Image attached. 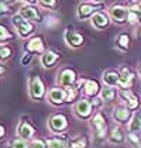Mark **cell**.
Segmentation results:
<instances>
[{"label":"cell","instance_id":"f1b7e54d","mask_svg":"<svg viewBox=\"0 0 141 148\" xmlns=\"http://www.w3.org/2000/svg\"><path fill=\"white\" fill-rule=\"evenodd\" d=\"M12 58V48L7 45L0 47V61H7Z\"/></svg>","mask_w":141,"mask_h":148},{"label":"cell","instance_id":"6da1fadb","mask_svg":"<svg viewBox=\"0 0 141 148\" xmlns=\"http://www.w3.org/2000/svg\"><path fill=\"white\" fill-rule=\"evenodd\" d=\"M103 6L102 1H83L78 6V10H76V14H78V18L79 20H86V18H92L94 13H97V10Z\"/></svg>","mask_w":141,"mask_h":148},{"label":"cell","instance_id":"74e56055","mask_svg":"<svg viewBox=\"0 0 141 148\" xmlns=\"http://www.w3.org/2000/svg\"><path fill=\"white\" fill-rule=\"evenodd\" d=\"M4 72H6V69L3 68V66H0V75H1V73H4Z\"/></svg>","mask_w":141,"mask_h":148},{"label":"cell","instance_id":"ba28073f","mask_svg":"<svg viewBox=\"0 0 141 148\" xmlns=\"http://www.w3.org/2000/svg\"><path fill=\"white\" fill-rule=\"evenodd\" d=\"M48 100L55 106H61V104L66 103V89H62V88H58V86L49 89Z\"/></svg>","mask_w":141,"mask_h":148},{"label":"cell","instance_id":"484cf974","mask_svg":"<svg viewBox=\"0 0 141 148\" xmlns=\"http://www.w3.org/2000/svg\"><path fill=\"white\" fill-rule=\"evenodd\" d=\"M7 148H30V145L27 144V141H24L21 138H13L9 143Z\"/></svg>","mask_w":141,"mask_h":148},{"label":"cell","instance_id":"836d02e7","mask_svg":"<svg viewBox=\"0 0 141 148\" xmlns=\"http://www.w3.org/2000/svg\"><path fill=\"white\" fill-rule=\"evenodd\" d=\"M38 4H41L44 7H55L57 1H38Z\"/></svg>","mask_w":141,"mask_h":148},{"label":"cell","instance_id":"4316f807","mask_svg":"<svg viewBox=\"0 0 141 148\" xmlns=\"http://www.w3.org/2000/svg\"><path fill=\"white\" fill-rule=\"evenodd\" d=\"M13 38V34L4 27V25H1L0 24V42L3 44V42H6V41H10Z\"/></svg>","mask_w":141,"mask_h":148},{"label":"cell","instance_id":"44dd1931","mask_svg":"<svg viewBox=\"0 0 141 148\" xmlns=\"http://www.w3.org/2000/svg\"><path fill=\"white\" fill-rule=\"evenodd\" d=\"M27 51L34 54V52H42L44 51V42H42V38L41 37H34L28 41L27 44Z\"/></svg>","mask_w":141,"mask_h":148},{"label":"cell","instance_id":"5b68a950","mask_svg":"<svg viewBox=\"0 0 141 148\" xmlns=\"http://www.w3.org/2000/svg\"><path fill=\"white\" fill-rule=\"evenodd\" d=\"M109 16L110 18L117 24H123L127 21L129 18V7H124L121 4H114L110 7L109 10Z\"/></svg>","mask_w":141,"mask_h":148},{"label":"cell","instance_id":"4dcf8cb0","mask_svg":"<svg viewBox=\"0 0 141 148\" xmlns=\"http://www.w3.org/2000/svg\"><path fill=\"white\" fill-rule=\"evenodd\" d=\"M30 148H47V143L42 141V140H34L31 143Z\"/></svg>","mask_w":141,"mask_h":148},{"label":"cell","instance_id":"f35d334b","mask_svg":"<svg viewBox=\"0 0 141 148\" xmlns=\"http://www.w3.org/2000/svg\"><path fill=\"white\" fill-rule=\"evenodd\" d=\"M138 75H140V78H141V65H140V68H138Z\"/></svg>","mask_w":141,"mask_h":148},{"label":"cell","instance_id":"603a6c76","mask_svg":"<svg viewBox=\"0 0 141 148\" xmlns=\"http://www.w3.org/2000/svg\"><path fill=\"white\" fill-rule=\"evenodd\" d=\"M48 148H68L66 137H51L47 141Z\"/></svg>","mask_w":141,"mask_h":148},{"label":"cell","instance_id":"3957f363","mask_svg":"<svg viewBox=\"0 0 141 148\" xmlns=\"http://www.w3.org/2000/svg\"><path fill=\"white\" fill-rule=\"evenodd\" d=\"M12 21H13V25L17 28V33H18V35H20L21 38H25V37H28V35L33 34V31H34V25L30 23V21L24 20L20 14L13 16Z\"/></svg>","mask_w":141,"mask_h":148},{"label":"cell","instance_id":"ffe728a7","mask_svg":"<svg viewBox=\"0 0 141 148\" xmlns=\"http://www.w3.org/2000/svg\"><path fill=\"white\" fill-rule=\"evenodd\" d=\"M129 131L130 134H140L141 133V113L140 112H136L133 114L131 120L129 123Z\"/></svg>","mask_w":141,"mask_h":148},{"label":"cell","instance_id":"8992f818","mask_svg":"<svg viewBox=\"0 0 141 148\" xmlns=\"http://www.w3.org/2000/svg\"><path fill=\"white\" fill-rule=\"evenodd\" d=\"M92 125H93L94 131H96V138L97 140H103L107 134V124H106V119L105 116L97 112L92 119Z\"/></svg>","mask_w":141,"mask_h":148},{"label":"cell","instance_id":"1f68e13d","mask_svg":"<svg viewBox=\"0 0 141 148\" xmlns=\"http://www.w3.org/2000/svg\"><path fill=\"white\" fill-rule=\"evenodd\" d=\"M9 7H7V4L6 3H3V1H0V16H6V14H9Z\"/></svg>","mask_w":141,"mask_h":148},{"label":"cell","instance_id":"52a82bcc","mask_svg":"<svg viewBox=\"0 0 141 148\" xmlns=\"http://www.w3.org/2000/svg\"><path fill=\"white\" fill-rule=\"evenodd\" d=\"M92 112H93V106L92 103L86 99H81L79 102L75 104V114L82 119V120H86L92 116Z\"/></svg>","mask_w":141,"mask_h":148},{"label":"cell","instance_id":"7402d4cb","mask_svg":"<svg viewBox=\"0 0 141 148\" xmlns=\"http://www.w3.org/2000/svg\"><path fill=\"white\" fill-rule=\"evenodd\" d=\"M124 141V134L120 127H113L109 134V143L112 144H121Z\"/></svg>","mask_w":141,"mask_h":148},{"label":"cell","instance_id":"d6a6232c","mask_svg":"<svg viewBox=\"0 0 141 148\" xmlns=\"http://www.w3.org/2000/svg\"><path fill=\"white\" fill-rule=\"evenodd\" d=\"M31 58H33L31 52H28V51H27V52L23 55V58H21V65H27V64L30 62V59H31Z\"/></svg>","mask_w":141,"mask_h":148},{"label":"cell","instance_id":"cb8c5ba5","mask_svg":"<svg viewBox=\"0 0 141 148\" xmlns=\"http://www.w3.org/2000/svg\"><path fill=\"white\" fill-rule=\"evenodd\" d=\"M114 97H116V90L113 88H107L106 86V88H103L100 90V99L103 102H112Z\"/></svg>","mask_w":141,"mask_h":148},{"label":"cell","instance_id":"ac0fdd59","mask_svg":"<svg viewBox=\"0 0 141 148\" xmlns=\"http://www.w3.org/2000/svg\"><path fill=\"white\" fill-rule=\"evenodd\" d=\"M17 134L21 140L28 141V140H31V137L34 134V127L27 121H20V124L17 127Z\"/></svg>","mask_w":141,"mask_h":148},{"label":"cell","instance_id":"277c9868","mask_svg":"<svg viewBox=\"0 0 141 148\" xmlns=\"http://www.w3.org/2000/svg\"><path fill=\"white\" fill-rule=\"evenodd\" d=\"M118 97L123 100L124 106L129 109V110H137L140 107V100L138 97L133 93L131 89H120L118 90Z\"/></svg>","mask_w":141,"mask_h":148},{"label":"cell","instance_id":"83f0119b","mask_svg":"<svg viewBox=\"0 0 141 148\" xmlns=\"http://www.w3.org/2000/svg\"><path fill=\"white\" fill-rule=\"evenodd\" d=\"M86 147V140L85 138H75L68 143V148H85Z\"/></svg>","mask_w":141,"mask_h":148},{"label":"cell","instance_id":"9a60e30c","mask_svg":"<svg viewBox=\"0 0 141 148\" xmlns=\"http://www.w3.org/2000/svg\"><path fill=\"white\" fill-rule=\"evenodd\" d=\"M102 79L107 88H120V73L117 71H106Z\"/></svg>","mask_w":141,"mask_h":148},{"label":"cell","instance_id":"7a4b0ae2","mask_svg":"<svg viewBox=\"0 0 141 148\" xmlns=\"http://www.w3.org/2000/svg\"><path fill=\"white\" fill-rule=\"evenodd\" d=\"M28 90L33 100H41L45 95V86L40 76H31L28 80Z\"/></svg>","mask_w":141,"mask_h":148},{"label":"cell","instance_id":"f546056e","mask_svg":"<svg viewBox=\"0 0 141 148\" xmlns=\"http://www.w3.org/2000/svg\"><path fill=\"white\" fill-rule=\"evenodd\" d=\"M78 93H79V90H78L76 88H68V89H66V103L73 102V100L76 99Z\"/></svg>","mask_w":141,"mask_h":148},{"label":"cell","instance_id":"d6986e66","mask_svg":"<svg viewBox=\"0 0 141 148\" xmlns=\"http://www.w3.org/2000/svg\"><path fill=\"white\" fill-rule=\"evenodd\" d=\"M58 58H59V55L55 51H47V52H44V55L41 57V64H42L44 68H52V66L57 64Z\"/></svg>","mask_w":141,"mask_h":148},{"label":"cell","instance_id":"7c38bea8","mask_svg":"<svg viewBox=\"0 0 141 148\" xmlns=\"http://www.w3.org/2000/svg\"><path fill=\"white\" fill-rule=\"evenodd\" d=\"M59 85L61 86H64V88H72L73 85H75V82H76V73H75V71L70 68H66L64 69L61 73H59Z\"/></svg>","mask_w":141,"mask_h":148},{"label":"cell","instance_id":"8d00e7d4","mask_svg":"<svg viewBox=\"0 0 141 148\" xmlns=\"http://www.w3.org/2000/svg\"><path fill=\"white\" fill-rule=\"evenodd\" d=\"M3 136H4V127H3V125L0 124V138H1Z\"/></svg>","mask_w":141,"mask_h":148},{"label":"cell","instance_id":"30bf717a","mask_svg":"<svg viewBox=\"0 0 141 148\" xmlns=\"http://www.w3.org/2000/svg\"><path fill=\"white\" fill-rule=\"evenodd\" d=\"M20 16L27 21H37L41 23V14L37 10V7L31 6V4H25L20 9Z\"/></svg>","mask_w":141,"mask_h":148},{"label":"cell","instance_id":"9c48e42d","mask_svg":"<svg viewBox=\"0 0 141 148\" xmlns=\"http://www.w3.org/2000/svg\"><path fill=\"white\" fill-rule=\"evenodd\" d=\"M68 127V120L64 114H54L49 119V128L54 133H62Z\"/></svg>","mask_w":141,"mask_h":148},{"label":"cell","instance_id":"8fae6325","mask_svg":"<svg viewBox=\"0 0 141 148\" xmlns=\"http://www.w3.org/2000/svg\"><path fill=\"white\" fill-rule=\"evenodd\" d=\"M133 114H131V110H129L126 106H118L114 109L113 112V120L118 123V124H126V123H130Z\"/></svg>","mask_w":141,"mask_h":148},{"label":"cell","instance_id":"e0dca14e","mask_svg":"<svg viewBox=\"0 0 141 148\" xmlns=\"http://www.w3.org/2000/svg\"><path fill=\"white\" fill-rule=\"evenodd\" d=\"M100 86H99V83L96 82V80H85V83H83V93H85V96H88V97H96L97 95H100Z\"/></svg>","mask_w":141,"mask_h":148},{"label":"cell","instance_id":"5bb4252c","mask_svg":"<svg viewBox=\"0 0 141 148\" xmlns=\"http://www.w3.org/2000/svg\"><path fill=\"white\" fill-rule=\"evenodd\" d=\"M64 38H65V42L69 47H72V48H79L83 44V37L79 33H76V31L66 30L65 34H64Z\"/></svg>","mask_w":141,"mask_h":148},{"label":"cell","instance_id":"d590c367","mask_svg":"<svg viewBox=\"0 0 141 148\" xmlns=\"http://www.w3.org/2000/svg\"><path fill=\"white\" fill-rule=\"evenodd\" d=\"M136 33H137V37L141 40V25H138V28H137V31H136Z\"/></svg>","mask_w":141,"mask_h":148},{"label":"cell","instance_id":"4fadbf2b","mask_svg":"<svg viewBox=\"0 0 141 148\" xmlns=\"http://www.w3.org/2000/svg\"><path fill=\"white\" fill-rule=\"evenodd\" d=\"M90 21H92V25H93L94 28H97V30H105V28L109 27V24H110V17H109L107 14H105V13L97 12L92 16Z\"/></svg>","mask_w":141,"mask_h":148},{"label":"cell","instance_id":"e575fe53","mask_svg":"<svg viewBox=\"0 0 141 148\" xmlns=\"http://www.w3.org/2000/svg\"><path fill=\"white\" fill-rule=\"evenodd\" d=\"M90 103H92V106H93V107H99V106L103 103V100H102L100 97H94V99Z\"/></svg>","mask_w":141,"mask_h":148},{"label":"cell","instance_id":"d4e9b609","mask_svg":"<svg viewBox=\"0 0 141 148\" xmlns=\"http://www.w3.org/2000/svg\"><path fill=\"white\" fill-rule=\"evenodd\" d=\"M117 47L121 51H127L130 48V37L127 34H120L117 37Z\"/></svg>","mask_w":141,"mask_h":148},{"label":"cell","instance_id":"2e32d148","mask_svg":"<svg viewBox=\"0 0 141 148\" xmlns=\"http://www.w3.org/2000/svg\"><path fill=\"white\" fill-rule=\"evenodd\" d=\"M118 73H120V89H130V86L133 85L134 73L126 66L120 69Z\"/></svg>","mask_w":141,"mask_h":148}]
</instances>
